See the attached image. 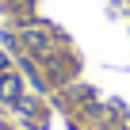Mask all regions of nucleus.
Here are the masks:
<instances>
[{"label": "nucleus", "mask_w": 130, "mask_h": 130, "mask_svg": "<svg viewBox=\"0 0 130 130\" xmlns=\"http://www.w3.org/2000/svg\"><path fill=\"white\" fill-rule=\"evenodd\" d=\"M23 42H27L35 54H42V57L50 54V35H46L42 27H23Z\"/></svg>", "instance_id": "f257e3e1"}, {"label": "nucleus", "mask_w": 130, "mask_h": 130, "mask_svg": "<svg viewBox=\"0 0 130 130\" xmlns=\"http://www.w3.org/2000/svg\"><path fill=\"white\" fill-rule=\"evenodd\" d=\"M0 100L19 103V77L15 73H0Z\"/></svg>", "instance_id": "f03ea898"}, {"label": "nucleus", "mask_w": 130, "mask_h": 130, "mask_svg": "<svg viewBox=\"0 0 130 130\" xmlns=\"http://www.w3.org/2000/svg\"><path fill=\"white\" fill-rule=\"evenodd\" d=\"M0 73H12V69H8V57H4V54H0Z\"/></svg>", "instance_id": "7ed1b4c3"}]
</instances>
